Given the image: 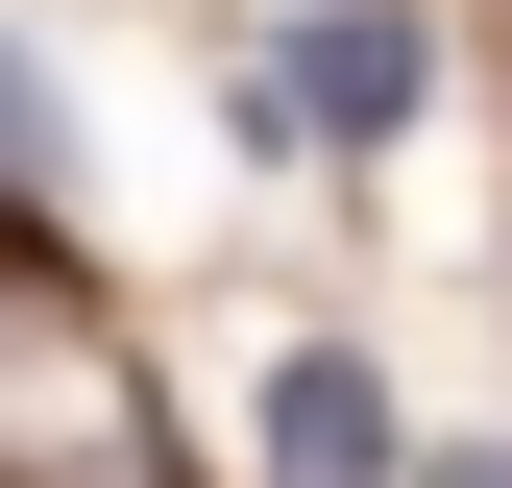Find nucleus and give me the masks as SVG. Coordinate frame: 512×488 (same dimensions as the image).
<instances>
[{
    "label": "nucleus",
    "instance_id": "f257e3e1",
    "mask_svg": "<svg viewBox=\"0 0 512 488\" xmlns=\"http://www.w3.org/2000/svg\"><path fill=\"white\" fill-rule=\"evenodd\" d=\"M0 488H196L171 415H147V366H122V318H98L74 269L0 318Z\"/></svg>",
    "mask_w": 512,
    "mask_h": 488
},
{
    "label": "nucleus",
    "instance_id": "20e7f679",
    "mask_svg": "<svg viewBox=\"0 0 512 488\" xmlns=\"http://www.w3.org/2000/svg\"><path fill=\"white\" fill-rule=\"evenodd\" d=\"M439 488H512V464H439Z\"/></svg>",
    "mask_w": 512,
    "mask_h": 488
},
{
    "label": "nucleus",
    "instance_id": "7ed1b4c3",
    "mask_svg": "<svg viewBox=\"0 0 512 488\" xmlns=\"http://www.w3.org/2000/svg\"><path fill=\"white\" fill-rule=\"evenodd\" d=\"M269 464H293V488H391V391H366L342 342H293V366H269Z\"/></svg>",
    "mask_w": 512,
    "mask_h": 488
},
{
    "label": "nucleus",
    "instance_id": "f03ea898",
    "mask_svg": "<svg viewBox=\"0 0 512 488\" xmlns=\"http://www.w3.org/2000/svg\"><path fill=\"white\" fill-rule=\"evenodd\" d=\"M244 122H269V147H391L415 122V0H293L269 74H244Z\"/></svg>",
    "mask_w": 512,
    "mask_h": 488
}]
</instances>
